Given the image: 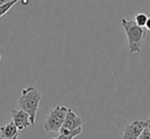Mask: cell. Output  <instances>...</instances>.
Wrapping results in <instances>:
<instances>
[{
  "label": "cell",
  "mask_w": 150,
  "mask_h": 139,
  "mask_svg": "<svg viewBox=\"0 0 150 139\" xmlns=\"http://www.w3.org/2000/svg\"><path fill=\"white\" fill-rule=\"evenodd\" d=\"M147 122H148V121H147ZM147 127H148V129H149V131H150V123L149 122H148V126Z\"/></svg>",
  "instance_id": "cell-14"
},
{
  "label": "cell",
  "mask_w": 150,
  "mask_h": 139,
  "mask_svg": "<svg viewBox=\"0 0 150 139\" xmlns=\"http://www.w3.org/2000/svg\"><path fill=\"white\" fill-rule=\"evenodd\" d=\"M82 132V127L78 129H75V130L71 131H61L60 135H59L57 138H50V139H74L75 137H77L78 135H80Z\"/></svg>",
  "instance_id": "cell-8"
},
{
  "label": "cell",
  "mask_w": 150,
  "mask_h": 139,
  "mask_svg": "<svg viewBox=\"0 0 150 139\" xmlns=\"http://www.w3.org/2000/svg\"><path fill=\"white\" fill-rule=\"evenodd\" d=\"M1 58H2V57H1V54H0V60H1Z\"/></svg>",
  "instance_id": "cell-16"
},
{
  "label": "cell",
  "mask_w": 150,
  "mask_h": 139,
  "mask_svg": "<svg viewBox=\"0 0 150 139\" xmlns=\"http://www.w3.org/2000/svg\"><path fill=\"white\" fill-rule=\"evenodd\" d=\"M69 108L63 104H58L56 108L50 112L47 118L45 119L43 124V129L45 132H59L64 123L66 114L68 112Z\"/></svg>",
  "instance_id": "cell-3"
},
{
  "label": "cell",
  "mask_w": 150,
  "mask_h": 139,
  "mask_svg": "<svg viewBox=\"0 0 150 139\" xmlns=\"http://www.w3.org/2000/svg\"><path fill=\"white\" fill-rule=\"evenodd\" d=\"M11 121L15 123V125L18 127L20 131L32 126L31 119L28 112H26L23 110H11Z\"/></svg>",
  "instance_id": "cell-6"
},
{
  "label": "cell",
  "mask_w": 150,
  "mask_h": 139,
  "mask_svg": "<svg viewBox=\"0 0 150 139\" xmlns=\"http://www.w3.org/2000/svg\"><path fill=\"white\" fill-rule=\"evenodd\" d=\"M138 139H150V131H149V129H148V127H146V128L142 131V133L140 134Z\"/></svg>",
  "instance_id": "cell-11"
},
{
  "label": "cell",
  "mask_w": 150,
  "mask_h": 139,
  "mask_svg": "<svg viewBox=\"0 0 150 139\" xmlns=\"http://www.w3.org/2000/svg\"><path fill=\"white\" fill-rule=\"evenodd\" d=\"M147 121H134L127 125L123 130L122 139H138L142 131L147 127Z\"/></svg>",
  "instance_id": "cell-4"
},
{
  "label": "cell",
  "mask_w": 150,
  "mask_h": 139,
  "mask_svg": "<svg viewBox=\"0 0 150 139\" xmlns=\"http://www.w3.org/2000/svg\"><path fill=\"white\" fill-rule=\"evenodd\" d=\"M20 0H11V1H8V2H5L0 4V17H3L5 13H7L9 10L11 9V7L15 4H17Z\"/></svg>",
  "instance_id": "cell-9"
},
{
  "label": "cell",
  "mask_w": 150,
  "mask_h": 139,
  "mask_svg": "<svg viewBox=\"0 0 150 139\" xmlns=\"http://www.w3.org/2000/svg\"><path fill=\"white\" fill-rule=\"evenodd\" d=\"M0 135L3 139H18L20 135V130L11 121L4 126L0 127Z\"/></svg>",
  "instance_id": "cell-7"
},
{
  "label": "cell",
  "mask_w": 150,
  "mask_h": 139,
  "mask_svg": "<svg viewBox=\"0 0 150 139\" xmlns=\"http://www.w3.org/2000/svg\"><path fill=\"white\" fill-rule=\"evenodd\" d=\"M121 26L125 30V36L129 44V50L131 53H139L143 48V44L147 37V30L139 27L132 20L122 19Z\"/></svg>",
  "instance_id": "cell-1"
},
{
  "label": "cell",
  "mask_w": 150,
  "mask_h": 139,
  "mask_svg": "<svg viewBox=\"0 0 150 139\" xmlns=\"http://www.w3.org/2000/svg\"><path fill=\"white\" fill-rule=\"evenodd\" d=\"M147 19H148L147 15H145V13H138V15L135 17V20H134V22H135L136 25H138L139 27L144 28V27H145V24H146V21H147Z\"/></svg>",
  "instance_id": "cell-10"
},
{
  "label": "cell",
  "mask_w": 150,
  "mask_h": 139,
  "mask_svg": "<svg viewBox=\"0 0 150 139\" xmlns=\"http://www.w3.org/2000/svg\"><path fill=\"white\" fill-rule=\"evenodd\" d=\"M8 1H11V0H0V4H2V3H5V2H8Z\"/></svg>",
  "instance_id": "cell-13"
},
{
  "label": "cell",
  "mask_w": 150,
  "mask_h": 139,
  "mask_svg": "<svg viewBox=\"0 0 150 139\" xmlns=\"http://www.w3.org/2000/svg\"><path fill=\"white\" fill-rule=\"evenodd\" d=\"M145 28L147 31H150V17H148V19H147V21H146V24H145Z\"/></svg>",
  "instance_id": "cell-12"
},
{
  "label": "cell",
  "mask_w": 150,
  "mask_h": 139,
  "mask_svg": "<svg viewBox=\"0 0 150 139\" xmlns=\"http://www.w3.org/2000/svg\"><path fill=\"white\" fill-rule=\"evenodd\" d=\"M80 127H82V120L71 108H69L60 131H69V132H71V131L80 128Z\"/></svg>",
  "instance_id": "cell-5"
},
{
  "label": "cell",
  "mask_w": 150,
  "mask_h": 139,
  "mask_svg": "<svg viewBox=\"0 0 150 139\" xmlns=\"http://www.w3.org/2000/svg\"><path fill=\"white\" fill-rule=\"evenodd\" d=\"M147 121H148V122L150 123V118H148V120H147Z\"/></svg>",
  "instance_id": "cell-15"
},
{
  "label": "cell",
  "mask_w": 150,
  "mask_h": 139,
  "mask_svg": "<svg viewBox=\"0 0 150 139\" xmlns=\"http://www.w3.org/2000/svg\"><path fill=\"white\" fill-rule=\"evenodd\" d=\"M41 99L42 94L37 88L27 87L22 90V94L19 98V106L21 110L29 114L32 126L35 124L36 115H37Z\"/></svg>",
  "instance_id": "cell-2"
}]
</instances>
